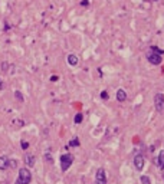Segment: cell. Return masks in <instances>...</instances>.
I'll return each mask as SVG.
<instances>
[{
  "instance_id": "6da1fadb",
  "label": "cell",
  "mask_w": 164,
  "mask_h": 184,
  "mask_svg": "<svg viewBox=\"0 0 164 184\" xmlns=\"http://www.w3.org/2000/svg\"><path fill=\"white\" fill-rule=\"evenodd\" d=\"M32 180V174L27 168H20L19 170V181L22 184H29Z\"/></svg>"
},
{
  "instance_id": "7a4b0ae2",
  "label": "cell",
  "mask_w": 164,
  "mask_h": 184,
  "mask_svg": "<svg viewBox=\"0 0 164 184\" xmlns=\"http://www.w3.org/2000/svg\"><path fill=\"white\" fill-rule=\"evenodd\" d=\"M72 161H74V157L71 154H63L61 157V168L62 171H66L69 167L72 165Z\"/></svg>"
},
{
  "instance_id": "3957f363",
  "label": "cell",
  "mask_w": 164,
  "mask_h": 184,
  "mask_svg": "<svg viewBox=\"0 0 164 184\" xmlns=\"http://www.w3.org/2000/svg\"><path fill=\"white\" fill-rule=\"evenodd\" d=\"M154 106L158 112H164V95L163 94H156L154 95Z\"/></svg>"
},
{
  "instance_id": "277c9868",
  "label": "cell",
  "mask_w": 164,
  "mask_h": 184,
  "mask_svg": "<svg viewBox=\"0 0 164 184\" xmlns=\"http://www.w3.org/2000/svg\"><path fill=\"white\" fill-rule=\"evenodd\" d=\"M147 61L150 62L151 65H160L161 61H163V58H161L160 53L151 51V53H147Z\"/></svg>"
},
{
  "instance_id": "5b68a950",
  "label": "cell",
  "mask_w": 164,
  "mask_h": 184,
  "mask_svg": "<svg viewBox=\"0 0 164 184\" xmlns=\"http://www.w3.org/2000/svg\"><path fill=\"white\" fill-rule=\"evenodd\" d=\"M96 184H105L107 183V176H105V170L104 168H99L98 171H96Z\"/></svg>"
},
{
  "instance_id": "8992f818",
  "label": "cell",
  "mask_w": 164,
  "mask_h": 184,
  "mask_svg": "<svg viewBox=\"0 0 164 184\" xmlns=\"http://www.w3.org/2000/svg\"><path fill=\"white\" fill-rule=\"evenodd\" d=\"M134 165L138 171H141L144 168V157L141 154H137L135 157H134Z\"/></svg>"
},
{
  "instance_id": "52a82bcc",
  "label": "cell",
  "mask_w": 164,
  "mask_h": 184,
  "mask_svg": "<svg viewBox=\"0 0 164 184\" xmlns=\"http://www.w3.org/2000/svg\"><path fill=\"white\" fill-rule=\"evenodd\" d=\"M9 165H10V160L7 157H4V155H2L0 157V170H6Z\"/></svg>"
},
{
  "instance_id": "ba28073f",
  "label": "cell",
  "mask_w": 164,
  "mask_h": 184,
  "mask_svg": "<svg viewBox=\"0 0 164 184\" xmlns=\"http://www.w3.org/2000/svg\"><path fill=\"white\" fill-rule=\"evenodd\" d=\"M117 99H118L120 102H124V101L127 99V92L124 91L123 88H120L118 91H117Z\"/></svg>"
},
{
  "instance_id": "9c48e42d",
  "label": "cell",
  "mask_w": 164,
  "mask_h": 184,
  "mask_svg": "<svg viewBox=\"0 0 164 184\" xmlns=\"http://www.w3.org/2000/svg\"><path fill=\"white\" fill-rule=\"evenodd\" d=\"M25 163H26L27 167H33L35 165V157L32 154H26L25 155Z\"/></svg>"
},
{
  "instance_id": "30bf717a",
  "label": "cell",
  "mask_w": 164,
  "mask_h": 184,
  "mask_svg": "<svg viewBox=\"0 0 164 184\" xmlns=\"http://www.w3.org/2000/svg\"><path fill=\"white\" fill-rule=\"evenodd\" d=\"M68 63L72 66L78 65V58H76V55H68Z\"/></svg>"
},
{
  "instance_id": "8fae6325",
  "label": "cell",
  "mask_w": 164,
  "mask_h": 184,
  "mask_svg": "<svg viewBox=\"0 0 164 184\" xmlns=\"http://www.w3.org/2000/svg\"><path fill=\"white\" fill-rule=\"evenodd\" d=\"M158 167L164 170V150L160 151V155H158Z\"/></svg>"
},
{
  "instance_id": "7c38bea8",
  "label": "cell",
  "mask_w": 164,
  "mask_h": 184,
  "mask_svg": "<svg viewBox=\"0 0 164 184\" xmlns=\"http://www.w3.org/2000/svg\"><path fill=\"white\" fill-rule=\"evenodd\" d=\"M82 119H84V115H82V114H76V115H75V119H74V121H75V124H81V122H82Z\"/></svg>"
},
{
  "instance_id": "4fadbf2b",
  "label": "cell",
  "mask_w": 164,
  "mask_h": 184,
  "mask_svg": "<svg viewBox=\"0 0 164 184\" xmlns=\"http://www.w3.org/2000/svg\"><path fill=\"white\" fill-rule=\"evenodd\" d=\"M69 145H71V147H78L79 145V140H78V138H74V140L69 143Z\"/></svg>"
},
{
  "instance_id": "5bb4252c",
  "label": "cell",
  "mask_w": 164,
  "mask_h": 184,
  "mask_svg": "<svg viewBox=\"0 0 164 184\" xmlns=\"http://www.w3.org/2000/svg\"><path fill=\"white\" fill-rule=\"evenodd\" d=\"M14 96H16V98L19 99L20 102H22V101H23V95H22V94H20V92H19V91H16V92H14Z\"/></svg>"
},
{
  "instance_id": "9a60e30c",
  "label": "cell",
  "mask_w": 164,
  "mask_h": 184,
  "mask_svg": "<svg viewBox=\"0 0 164 184\" xmlns=\"http://www.w3.org/2000/svg\"><path fill=\"white\" fill-rule=\"evenodd\" d=\"M141 181H143V184H150V178H148L147 176H143V177H141Z\"/></svg>"
},
{
  "instance_id": "2e32d148",
  "label": "cell",
  "mask_w": 164,
  "mask_h": 184,
  "mask_svg": "<svg viewBox=\"0 0 164 184\" xmlns=\"http://www.w3.org/2000/svg\"><path fill=\"white\" fill-rule=\"evenodd\" d=\"M101 98H102V99H108V92H107V91L101 92Z\"/></svg>"
},
{
  "instance_id": "e0dca14e",
  "label": "cell",
  "mask_w": 164,
  "mask_h": 184,
  "mask_svg": "<svg viewBox=\"0 0 164 184\" xmlns=\"http://www.w3.org/2000/svg\"><path fill=\"white\" fill-rule=\"evenodd\" d=\"M20 145H22V148H23V150H26L27 147H29V144H27L26 141H22V143H20Z\"/></svg>"
},
{
  "instance_id": "ac0fdd59",
  "label": "cell",
  "mask_w": 164,
  "mask_h": 184,
  "mask_svg": "<svg viewBox=\"0 0 164 184\" xmlns=\"http://www.w3.org/2000/svg\"><path fill=\"white\" fill-rule=\"evenodd\" d=\"M88 4H89L88 0H82V2H81V6H88Z\"/></svg>"
},
{
  "instance_id": "d6986e66",
  "label": "cell",
  "mask_w": 164,
  "mask_h": 184,
  "mask_svg": "<svg viewBox=\"0 0 164 184\" xmlns=\"http://www.w3.org/2000/svg\"><path fill=\"white\" fill-rule=\"evenodd\" d=\"M51 81H52V82H56V81H58V76H52Z\"/></svg>"
},
{
  "instance_id": "ffe728a7",
  "label": "cell",
  "mask_w": 164,
  "mask_h": 184,
  "mask_svg": "<svg viewBox=\"0 0 164 184\" xmlns=\"http://www.w3.org/2000/svg\"><path fill=\"white\" fill-rule=\"evenodd\" d=\"M0 89H3V82H2V79H0Z\"/></svg>"
},
{
  "instance_id": "44dd1931",
  "label": "cell",
  "mask_w": 164,
  "mask_h": 184,
  "mask_svg": "<svg viewBox=\"0 0 164 184\" xmlns=\"http://www.w3.org/2000/svg\"><path fill=\"white\" fill-rule=\"evenodd\" d=\"M14 184H22V183H20V181H19V180H17V181H16V183H14Z\"/></svg>"
},
{
  "instance_id": "7402d4cb",
  "label": "cell",
  "mask_w": 164,
  "mask_h": 184,
  "mask_svg": "<svg viewBox=\"0 0 164 184\" xmlns=\"http://www.w3.org/2000/svg\"><path fill=\"white\" fill-rule=\"evenodd\" d=\"M163 177H164V173H163Z\"/></svg>"
}]
</instances>
